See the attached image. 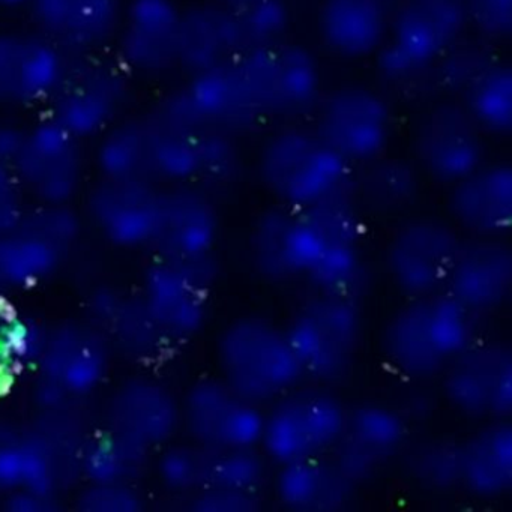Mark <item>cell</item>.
<instances>
[{"mask_svg": "<svg viewBox=\"0 0 512 512\" xmlns=\"http://www.w3.org/2000/svg\"><path fill=\"white\" fill-rule=\"evenodd\" d=\"M244 52L289 40L293 14L287 0H257L236 10Z\"/></svg>", "mask_w": 512, "mask_h": 512, "instance_id": "obj_44", "label": "cell"}, {"mask_svg": "<svg viewBox=\"0 0 512 512\" xmlns=\"http://www.w3.org/2000/svg\"><path fill=\"white\" fill-rule=\"evenodd\" d=\"M409 157L425 182L446 190L488 160L487 137L458 100L445 98L416 118Z\"/></svg>", "mask_w": 512, "mask_h": 512, "instance_id": "obj_18", "label": "cell"}, {"mask_svg": "<svg viewBox=\"0 0 512 512\" xmlns=\"http://www.w3.org/2000/svg\"><path fill=\"white\" fill-rule=\"evenodd\" d=\"M254 176L271 203L307 209L352 196L355 167L313 125L286 122L269 133L254 157Z\"/></svg>", "mask_w": 512, "mask_h": 512, "instance_id": "obj_3", "label": "cell"}, {"mask_svg": "<svg viewBox=\"0 0 512 512\" xmlns=\"http://www.w3.org/2000/svg\"><path fill=\"white\" fill-rule=\"evenodd\" d=\"M395 469L425 496L460 494V436L428 428L415 431Z\"/></svg>", "mask_w": 512, "mask_h": 512, "instance_id": "obj_37", "label": "cell"}, {"mask_svg": "<svg viewBox=\"0 0 512 512\" xmlns=\"http://www.w3.org/2000/svg\"><path fill=\"white\" fill-rule=\"evenodd\" d=\"M512 493V422H481L460 436V494L500 502Z\"/></svg>", "mask_w": 512, "mask_h": 512, "instance_id": "obj_33", "label": "cell"}, {"mask_svg": "<svg viewBox=\"0 0 512 512\" xmlns=\"http://www.w3.org/2000/svg\"><path fill=\"white\" fill-rule=\"evenodd\" d=\"M482 337V322L446 292L401 299L379 329L377 346L400 380L436 383Z\"/></svg>", "mask_w": 512, "mask_h": 512, "instance_id": "obj_2", "label": "cell"}, {"mask_svg": "<svg viewBox=\"0 0 512 512\" xmlns=\"http://www.w3.org/2000/svg\"><path fill=\"white\" fill-rule=\"evenodd\" d=\"M485 137L506 139L512 133V68L494 56L457 95Z\"/></svg>", "mask_w": 512, "mask_h": 512, "instance_id": "obj_38", "label": "cell"}, {"mask_svg": "<svg viewBox=\"0 0 512 512\" xmlns=\"http://www.w3.org/2000/svg\"><path fill=\"white\" fill-rule=\"evenodd\" d=\"M28 122L22 113L0 109V163L11 166L16 160L25 139Z\"/></svg>", "mask_w": 512, "mask_h": 512, "instance_id": "obj_51", "label": "cell"}, {"mask_svg": "<svg viewBox=\"0 0 512 512\" xmlns=\"http://www.w3.org/2000/svg\"><path fill=\"white\" fill-rule=\"evenodd\" d=\"M163 187L146 181L98 178L85 190V214L115 247L148 250L160 218Z\"/></svg>", "mask_w": 512, "mask_h": 512, "instance_id": "obj_24", "label": "cell"}, {"mask_svg": "<svg viewBox=\"0 0 512 512\" xmlns=\"http://www.w3.org/2000/svg\"><path fill=\"white\" fill-rule=\"evenodd\" d=\"M28 208V194L13 167L0 163V232L16 226Z\"/></svg>", "mask_w": 512, "mask_h": 512, "instance_id": "obj_50", "label": "cell"}, {"mask_svg": "<svg viewBox=\"0 0 512 512\" xmlns=\"http://www.w3.org/2000/svg\"><path fill=\"white\" fill-rule=\"evenodd\" d=\"M220 272L218 259L155 257L146 269L140 295L170 344L196 340L208 329Z\"/></svg>", "mask_w": 512, "mask_h": 512, "instance_id": "obj_14", "label": "cell"}, {"mask_svg": "<svg viewBox=\"0 0 512 512\" xmlns=\"http://www.w3.org/2000/svg\"><path fill=\"white\" fill-rule=\"evenodd\" d=\"M470 32L485 43L500 44L512 35V0H463Z\"/></svg>", "mask_w": 512, "mask_h": 512, "instance_id": "obj_48", "label": "cell"}, {"mask_svg": "<svg viewBox=\"0 0 512 512\" xmlns=\"http://www.w3.org/2000/svg\"><path fill=\"white\" fill-rule=\"evenodd\" d=\"M77 410H43L31 424L0 421V493L38 491L62 497L80 476L88 440Z\"/></svg>", "mask_w": 512, "mask_h": 512, "instance_id": "obj_5", "label": "cell"}, {"mask_svg": "<svg viewBox=\"0 0 512 512\" xmlns=\"http://www.w3.org/2000/svg\"><path fill=\"white\" fill-rule=\"evenodd\" d=\"M281 322L305 380L341 389L355 376L368 337L364 298L305 292Z\"/></svg>", "mask_w": 512, "mask_h": 512, "instance_id": "obj_4", "label": "cell"}, {"mask_svg": "<svg viewBox=\"0 0 512 512\" xmlns=\"http://www.w3.org/2000/svg\"><path fill=\"white\" fill-rule=\"evenodd\" d=\"M265 407L233 388L223 377L206 374L181 395L182 434L217 451L259 448Z\"/></svg>", "mask_w": 512, "mask_h": 512, "instance_id": "obj_20", "label": "cell"}, {"mask_svg": "<svg viewBox=\"0 0 512 512\" xmlns=\"http://www.w3.org/2000/svg\"><path fill=\"white\" fill-rule=\"evenodd\" d=\"M367 218L352 196L307 209L269 203L245 235L248 271L266 286L365 299L374 284Z\"/></svg>", "mask_w": 512, "mask_h": 512, "instance_id": "obj_1", "label": "cell"}, {"mask_svg": "<svg viewBox=\"0 0 512 512\" xmlns=\"http://www.w3.org/2000/svg\"><path fill=\"white\" fill-rule=\"evenodd\" d=\"M82 220L71 205H29L0 232V296L28 292L55 277L79 244Z\"/></svg>", "mask_w": 512, "mask_h": 512, "instance_id": "obj_9", "label": "cell"}, {"mask_svg": "<svg viewBox=\"0 0 512 512\" xmlns=\"http://www.w3.org/2000/svg\"><path fill=\"white\" fill-rule=\"evenodd\" d=\"M394 397L389 400L406 419L413 431L425 430L439 418L443 404L436 383L400 380Z\"/></svg>", "mask_w": 512, "mask_h": 512, "instance_id": "obj_46", "label": "cell"}, {"mask_svg": "<svg viewBox=\"0 0 512 512\" xmlns=\"http://www.w3.org/2000/svg\"><path fill=\"white\" fill-rule=\"evenodd\" d=\"M62 497L38 491H13L2 494L0 508L10 512H58L61 511Z\"/></svg>", "mask_w": 512, "mask_h": 512, "instance_id": "obj_52", "label": "cell"}, {"mask_svg": "<svg viewBox=\"0 0 512 512\" xmlns=\"http://www.w3.org/2000/svg\"><path fill=\"white\" fill-rule=\"evenodd\" d=\"M191 512H260L271 506L266 491L209 488L181 499Z\"/></svg>", "mask_w": 512, "mask_h": 512, "instance_id": "obj_49", "label": "cell"}, {"mask_svg": "<svg viewBox=\"0 0 512 512\" xmlns=\"http://www.w3.org/2000/svg\"><path fill=\"white\" fill-rule=\"evenodd\" d=\"M170 94L203 130L236 137L265 121L238 61L188 74Z\"/></svg>", "mask_w": 512, "mask_h": 512, "instance_id": "obj_26", "label": "cell"}, {"mask_svg": "<svg viewBox=\"0 0 512 512\" xmlns=\"http://www.w3.org/2000/svg\"><path fill=\"white\" fill-rule=\"evenodd\" d=\"M92 143L91 166L98 178L152 182L142 113H128Z\"/></svg>", "mask_w": 512, "mask_h": 512, "instance_id": "obj_40", "label": "cell"}, {"mask_svg": "<svg viewBox=\"0 0 512 512\" xmlns=\"http://www.w3.org/2000/svg\"><path fill=\"white\" fill-rule=\"evenodd\" d=\"M413 433L389 398L353 401L347 404L343 431L329 457L364 490L397 467Z\"/></svg>", "mask_w": 512, "mask_h": 512, "instance_id": "obj_19", "label": "cell"}, {"mask_svg": "<svg viewBox=\"0 0 512 512\" xmlns=\"http://www.w3.org/2000/svg\"><path fill=\"white\" fill-rule=\"evenodd\" d=\"M224 236L218 197L197 184L163 187L160 218L149 251L160 259H217Z\"/></svg>", "mask_w": 512, "mask_h": 512, "instance_id": "obj_23", "label": "cell"}, {"mask_svg": "<svg viewBox=\"0 0 512 512\" xmlns=\"http://www.w3.org/2000/svg\"><path fill=\"white\" fill-rule=\"evenodd\" d=\"M89 143L62 127L49 113L28 122L14 173L29 200L44 205H71L86 190L91 169Z\"/></svg>", "mask_w": 512, "mask_h": 512, "instance_id": "obj_16", "label": "cell"}, {"mask_svg": "<svg viewBox=\"0 0 512 512\" xmlns=\"http://www.w3.org/2000/svg\"><path fill=\"white\" fill-rule=\"evenodd\" d=\"M215 2L223 5V7L230 8V10L236 11L247 7V5L254 4L257 0H215Z\"/></svg>", "mask_w": 512, "mask_h": 512, "instance_id": "obj_54", "label": "cell"}, {"mask_svg": "<svg viewBox=\"0 0 512 512\" xmlns=\"http://www.w3.org/2000/svg\"><path fill=\"white\" fill-rule=\"evenodd\" d=\"M47 334L49 328L34 317L0 310V370L35 368Z\"/></svg>", "mask_w": 512, "mask_h": 512, "instance_id": "obj_42", "label": "cell"}, {"mask_svg": "<svg viewBox=\"0 0 512 512\" xmlns=\"http://www.w3.org/2000/svg\"><path fill=\"white\" fill-rule=\"evenodd\" d=\"M154 452L113 431L92 434L80 454V476L95 484L137 485L152 469Z\"/></svg>", "mask_w": 512, "mask_h": 512, "instance_id": "obj_39", "label": "cell"}, {"mask_svg": "<svg viewBox=\"0 0 512 512\" xmlns=\"http://www.w3.org/2000/svg\"><path fill=\"white\" fill-rule=\"evenodd\" d=\"M245 170L244 154L236 137L208 130L203 149L202 173L197 185L220 197L242 184Z\"/></svg>", "mask_w": 512, "mask_h": 512, "instance_id": "obj_43", "label": "cell"}, {"mask_svg": "<svg viewBox=\"0 0 512 512\" xmlns=\"http://www.w3.org/2000/svg\"><path fill=\"white\" fill-rule=\"evenodd\" d=\"M74 500V509L80 512H142L146 509V497L137 485L86 482Z\"/></svg>", "mask_w": 512, "mask_h": 512, "instance_id": "obj_47", "label": "cell"}, {"mask_svg": "<svg viewBox=\"0 0 512 512\" xmlns=\"http://www.w3.org/2000/svg\"><path fill=\"white\" fill-rule=\"evenodd\" d=\"M424 185L425 179L410 157L388 152L356 167L352 197L367 217L401 218L415 212Z\"/></svg>", "mask_w": 512, "mask_h": 512, "instance_id": "obj_36", "label": "cell"}, {"mask_svg": "<svg viewBox=\"0 0 512 512\" xmlns=\"http://www.w3.org/2000/svg\"><path fill=\"white\" fill-rule=\"evenodd\" d=\"M104 428L158 451L182 434L181 395L155 377H130L107 398Z\"/></svg>", "mask_w": 512, "mask_h": 512, "instance_id": "obj_25", "label": "cell"}, {"mask_svg": "<svg viewBox=\"0 0 512 512\" xmlns=\"http://www.w3.org/2000/svg\"><path fill=\"white\" fill-rule=\"evenodd\" d=\"M152 467L160 484L181 500L215 485L217 449L206 448L193 440L175 439L158 449Z\"/></svg>", "mask_w": 512, "mask_h": 512, "instance_id": "obj_41", "label": "cell"}, {"mask_svg": "<svg viewBox=\"0 0 512 512\" xmlns=\"http://www.w3.org/2000/svg\"><path fill=\"white\" fill-rule=\"evenodd\" d=\"M392 7V0H320L317 37L335 58L373 61L388 41Z\"/></svg>", "mask_w": 512, "mask_h": 512, "instance_id": "obj_32", "label": "cell"}, {"mask_svg": "<svg viewBox=\"0 0 512 512\" xmlns=\"http://www.w3.org/2000/svg\"><path fill=\"white\" fill-rule=\"evenodd\" d=\"M347 404L340 389L304 380L265 406L259 448L272 466L328 457L343 431Z\"/></svg>", "mask_w": 512, "mask_h": 512, "instance_id": "obj_8", "label": "cell"}, {"mask_svg": "<svg viewBox=\"0 0 512 512\" xmlns=\"http://www.w3.org/2000/svg\"><path fill=\"white\" fill-rule=\"evenodd\" d=\"M134 77L106 52L73 56L64 82L44 112L92 143L130 112Z\"/></svg>", "mask_w": 512, "mask_h": 512, "instance_id": "obj_10", "label": "cell"}, {"mask_svg": "<svg viewBox=\"0 0 512 512\" xmlns=\"http://www.w3.org/2000/svg\"><path fill=\"white\" fill-rule=\"evenodd\" d=\"M443 292L481 322L503 313L512 299L509 239L463 238Z\"/></svg>", "mask_w": 512, "mask_h": 512, "instance_id": "obj_27", "label": "cell"}, {"mask_svg": "<svg viewBox=\"0 0 512 512\" xmlns=\"http://www.w3.org/2000/svg\"><path fill=\"white\" fill-rule=\"evenodd\" d=\"M214 359L218 376L263 407L305 380L283 322L268 314H239L221 326Z\"/></svg>", "mask_w": 512, "mask_h": 512, "instance_id": "obj_6", "label": "cell"}, {"mask_svg": "<svg viewBox=\"0 0 512 512\" xmlns=\"http://www.w3.org/2000/svg\"><path fill=\"white\" fill-rule=\"evenodd\" d=\"M0 497H2V493H0Z\"/></svg>", "mask_w": 512, "mask_h": 512, "instance_id": "obj_55", "label": "cell"}, {"mask_svg": "<svg viewBox=\"0 0 512 512\" xmlns=\"http://www.w3.org/2000/svg\"><path fill=\"white\" fill-rule=\"evenodd\" d=\"M236 61L265 121L299 122L313 115L325 92L322 64L305 44L286 40L247 50Z\"/></svg>", "mask_w": 512, "mask_h": 512, "instance_id": "obj_13", "label": "cell"}, {"mask_svg": "<svg viewBox=\"0 0 512 512\" xmlns=\"http://www.w3.org/2000/svg\"><path fill=\"white\" fill-rule=\"evenodd\" d=\"M182 11L178 0H122L112 55L134 80L179 71Z\"/></svg>", "mask_w": 512, "mask_h": 512, "instance_id": "obj_22", "label": "cell"}, {"mask_svg": "<svg viewBox=\"0 0 512 512\" xmlns=\"http://www.w3.org/2000/svg\"><path fill=\"white\" fill-rule=\"evenodd\" d=\"M491 44L476 38V41L466 40L454 47L448 55L440 59L433 68L430 85L446 95L457 97L467 83L494 58Z\"/></svg>", "mask_w": 512, "mask_h": 512, "instance_id": "obj_45", "label": "cell"}, {"mask_svg": "<svg viewBox=\"0 0 512 512\" xmlns=\"http://www.w3.org/2000/svg\"><path fill=\"white\" fill-rule=\"evenodd\" d=\"M443 409L469 424L512 416V347L482 335L436 382Z\"/></svg>", "mask_w": 512, "mask_h": 512, "instance_id": "obj_17", "label": "cell"}, {"mask_svg": "<svg viewBox=\"0 0 512 512\" xmlns=\"http://www.w3.org/2000/svg\"><path fill=\"white\" fill-rule=\"evenodd\" d=\"M361 491L328 455L274 466L266 493L287 512H347Z\"/></svg>", "mask_w": 512, "mask_h": 512, "instance_id": "obj_30", "label": "cell"}, {"mask_svg": "<svg viewBox=\"0 0 512 512\" xmlns=\"http://www.w3.org/2000/svg\"><path fill=\"white\" fill-rule=\"evenodd\" d=\"M311 116L314 130L355 169L391 151L394 106L374 86L352 82L325 89Z\"/></svg>", "mask_w": 512, "mask_h": 512, "instance_id": "obj_15", "label": "cell"}, {"mask_svg": "<svg viewBox=\"0 0 512 512\" xmlns=\"http://www.w3.org/2000/svg\"><path fill=\"white\" fill-rule=\"evenodd\" d=\"M244 50L235 11L215 0L184 7L179 34V71L185 76L236 61Z\"/></svg>", "mask_w": 512, "mask_h": 512, "instance_id": "obj_35", "label": "cell"}, {"mask_svg": "<svg viewBox=\"0 0 512 512\" xmlns=\"http://www.w3.org/2000/svg\"><path fill=\"white\" fill-rule=\"evenodd\" d=\"M73 56L32 26L0 29V109L44 112Z\"/></svg>", "mask_w": 512, "mask_h": 512, "instance_id": "obj_21", "label": "cell"}, {"mask_svg": "<svg viewBox=\"0 0 512 512\" xmlns=\"http://www.w3.org/2000/svg\"><path fill=\"white\" fill-rule=\"evenodd\" d=\"M445 217L463 238L509 239L512 230V166L490 160L446 188Z\"/></svg>", "mask_w": 512, "mask_h": 512, "instance_id": "obj_29", "label": "cell"}, {"mask_svg": "<svg viewBox=\"0 0 512 512\" xmlns=\"http://www.w3.org/2000/svg\"><path fill=\"white\" fill-rule=\"evenodd\" d=\"M31 0H0V11L28 10Z\"/></svg>", "mask_w": 512, "mask_h": 512, "instance_id": "obj_53", "label": "cell"}, {"mask_svg": "<svg viewBox=\"0 0 512 512\" xmlns=\"http://www.w3.org/2000/svg\"><path fill=\"white\" fill-rule=\"evenodd\" d=\"M110 344L86 320H65L49 329L35 370L44 409H77L103 386L112 365Z\"/></svg>", "mask_w": 512, "mask_h": 512, "instance_id": "obj_12", "label": "cell"}, {"mask_svg": "<svg viewBox=\"0 0 512 512\" xmlns=\"http://www.w3.org/2000/svg\"><path fill=\"white\" fill-rule=\"evenodd\" d=\"M88 320L104 335L110 349L133 361L160 358L170 346L139 293L115 287L97 290L88 302Z\"/></svg>", "mask_w": 512, "mask_h": 512, "instance_id": "obj_34", "label": "cell"}, {"mask_svg": "<svg viewBox=\"0 0 512 512\" xmlns=\"http://www.w3.org/2000/svg\"><path fill=\"white\" fill-rule=\"evenodd\" d=\"M142 116L151 181L160 187L199 184L208 130L199 127L170 92Z\"/></svg>", "mask_w": 512, "mask_h": 512, "instance_id": "obj_28", "label": "cell"}, {"mask_svg": "<svg viewBox=\"0 0 512 512\" xmlns=\"http://www.w3.org/2000/svg\"><path fill=\"white\" fill-rule=\"evenodd\" d=\"M461 241L445 215H404L383 244V278L401 299L443 292Z\"/></svg>", "mask_w": 512, "mask_h": 512, "instance_id": "obj_11", "label": "cell"}, {"mask_svg": "<svg viewBox=\"0 0 512 512\" xmlns=\"http://www.w3.org/2000/svg\"><path fill=\"white\" fill-rule=\"evenodd\" d=\"M470 34L463 0H397L388 41L373 59L383 85H430L433 68Z\"/></svg>", "mask_w": 512, "mask_h": 512, "instance_id": "obj_7", "label": "cell"}, {"mask_svg": "<svg viewBox=\"0 0 512 512\" xmlns=\"http://www.w3.org/2000/svg\"><path fill=\"white\" fill-rule=\"evenodd\" d=\"M122 0H31L34 28L71 56L106 52L112 47Z\"/></svg>", "mask_w": 512, "mask_h": 512, "instance_id": "obj_31", "label": "cell"}]
</instances>
